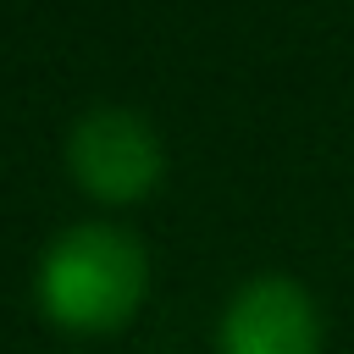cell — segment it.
I'll return each instance as SVG.
<instances>
[{
  "label": "cell",
  "instance_id": "cell-1",
  "mask_svg": "<svg viewBox=\"0 0 354 354\" xmlns=\"http://www.w3.org/2000/svg\"><path fill=\"white\" fill-rule=\"evenodd\" d=\"M149 293V254L127 227L77 221L39 260V304L66 332H116Z\"/></svg>",
  "mask_w": 354,
  "mask_h": 354
},
{
  "label": "cell",
  "instance_id": "cell-2",
  "mask_svg": "<svg viewBox=\"0 0 354 354\" xmlns=\"http://www.w3.org/2000/svg\"><path fill=\"white\" fill-rule=\"evenodd\" d=\"M66 171L100 205H138L166 177V144L149 116H138L127 105H100L72 122Z\"/></svg>",
  "mask_w": 354,
  "mask_h": 354
},
{
  "label": "cell",
  "instance_id": "cell-3",
  "mask_svg": "<svg viewBox=\"0 0 354 354\" xmlns=\"http://www.w3.org/2000/svg\"><path fill=\"white\" fill-rule=\"evenodd\" d=\"M216 354H326L315 293L288 271H260L238 282L216 321Z\"/></svg>",
  "mask_w": 354,
  "mask_h": 354
}]
</instances>
